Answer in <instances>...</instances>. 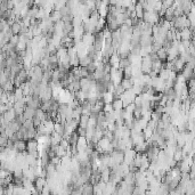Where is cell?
Here are the masks:
<instances>
[{"label": "cell", "mask_w": 195, "mask_h": 195, "mask_svg": "<svg viewBox=\"0 0 195 195\" xmlns=\"http://www.w3.org/2000/svg\"><path fill=\"white\" fill-rule=\"evenodd\" d=\"M121 86H122L126 90L132 89L134 86H135V80H134V78H131V79H123L122 82H121Z\"/></svg>", "instance_id": "11"}, {"label": "cell", "mask_w": 195, "mask_h": 195, "mask_svg": "<svg viewBox=\"0 0 195 195\" xmlns=\"http://www.w3.org/2000/svg\"><path fill=\"white\" fill-rule=\"evenodd\" d=\"M1 96H0V103L1 104H8V94L7 92H5L4 90H1Z\"/></svg>", "instance_id": "21"}, {"label": "cell", "mask_w": 195, "mask_h": 195, "mask_svg": "<svg viewBox=\"0 0 195 195\" xmlns=\"http://www.w3.org/2000/svg\"><path fill=\"white\" fill-rule=\"evenodd\" d=\"M182 40H193V29H184L180 31Z\"/></svg>", "instance_id": "7"}, {"label": "cell", "mask_w": 195, "mask_h": 195, "mask_svg": "<svg viewBox=\"0 0 195 195\" xmlns=\"http://www.w3.org/2000/svg\"><path fill=\"white\" fill-rule=\"evenodd\" d=\"M89 116H90V115L82 114L80 121H79V127L83 128V129H87V128H88V122H89Z\"/></svg>", "instance_id": "15"}, {"label": "cell", "mask_w": 195, "mask_h": 195, "mask_svg": "<svg viewBox=\"0 0 195 195\" xmlns=\"http://www.w3.org/2000/svg\"><path fill=\"white\" fill-rule=\"evenodd\" d=\"M35 114H37V110L26 105V107H25L24 113H23V116L25 118V120H33Z\"/></svg>", "instance_id": "4"}, {"label": "cell", "mask_w": 195, "mask_h": 195, "mask_svg": "<svg viewBox=\"0 0 195 195\" xmlns=\"http://www.w3.org/2000/svg\"><path fill=\"white\" fill-rule=\"evenodd\" d=\"M89 147V143L86 137H79V140L77 143V149L78 152H86V149Z\"/></svg>", "instance_id": "3"}, {"label": "cell", "mask_w": 195, "mask_h": 195, "mask_svg": "<svg viewBox=\"0 0 195 195\" xmlns=\"http://www.w3.org/2000/svg\"><path fill=\"white\" fill-rule=\"evenodd\" d=\"M112 106H113L114 111H118V112H120V111L125 110V105H123V102H122L120 98H116V99H114V102L112 103Z\"/></svg>", "instance_id": "13"}, {"label": "cell", "mask_w": 195, "mask_h": 195, "mask_svg": "<svg viewBox=\"0 0 195 195\" xmlns=\"http://www.w3.org/2000/svg\"><path fill=\"white\" fill-rule=\"evenodd\" d=\"M130 65H131V62L129 61V58H121V61H120V69L125 70L126 68L130 66Z\"/></svg>", "instance_id": "19"}, {"label": "cell", "mask_w": 195, "mask_h": 195, "mask_svg": "<svg viewBox=\"0 0 195 195\" xmlns=\"http://www.w3.org/2000/svg\"><path fill=\"white\" fill-rule=\"evenodd\" d=\"M55 154H56V156L63 159V158H65V156L68 155V151L65 149H63L61 145H58V146L55 147Z\"/></svg>", "instance_id": "14"}, {"label": "cell", "mask_w": 195, "mask_h": 195, "mask_svg": "<svg viewBox=\"0 0 195 195\" xmlns=\"http://www.w3.org/2000/svg\"><path fill=\"white\" fill-rule=\"evenodd\" d=\"M47 185H48V182H47L46 178H42V177H38L37 179H35L34 182V188L39 192V193H42L44 192V189L47 187Z\"/></svg>", "instance_id": "2"}, {"label": "cell", "mask_w": 195, "mask_h": 195, "mask_svg": "<svg viewBox=\"0 0 195 195\" xmlns=\"http://www.w3.org/2000/svg\"><path fill=\"white\" fill-rule=\"evenodd\" d=\"M23 127L24 128H26L27 130H32V129H34V123H33V120H26L25 122L23 123Z\"/></svg>", "instance_id": "20"}, {"label": "cell", "mask_w": 195, "mask_h": 195, "mask_svg": "<svg viewBox=\"0 0 195 195\" xmlns=\"http://www.w3.org/2000/svg\"><path fill=\"white\" fill-rule=\"evenodd\" d=\"M18 42H20V35H17V34H14L12 38H11V40H9V44H12L14 46H17Z\"/></svg>", "instance_id": "23"}, {"label": "cell", "mask_w": 195, "mask_h": 195, "mask_svg": "<svg viewBox=\"0 0 195 195\" xmlns=\"http://www.w3.org/2000/svg\"><path fill=\"white\" fill-rule=\"evenodd\" d=\"M152 66H153V59L151 58V56H145L141 59V64L140 68L144 74H149L152 72Z\"/></svg>", "instance_id": "1"}, {"label": "cell", "mask_w": 195, "mask_h": 195, "mask_svg": "<svg viewBox=\"0 0 195 195\" xmlns=\"http://www.w3.org/2000/svg\"><path fill=\"white\" fill-rule=\"evenodd\" d=\"M194 180H195V179H194Z\"/></svg>", "instance_id": "25"}, {"label": "cell", "mask_w": 195, "mask_h": 195, "mask_svg": "<svg viewBox=\"0 0 195 195\" xmlns=\"http://www.w3.org/2000/svg\"><path fill=\"white\" fill-rule=\"evenodd\" d=\"M49 18H50L54 23H57V22H59V21H62V20H63V15H62L61 11H56V9H54L53 12L50 13Z\"/></svg>", "instance_id": "10"}, {"label": "cell", "mask_w": 195, "mask_h": 195, "mask_svg": "<svg viewBox=\"0 0 195 195\" xmlns=\"http://www.w3.org/2000/svg\"><path fill=\"white\" fill-rule=\"evenodd\" d=\"M81 188V192H82V195H92L94 194V185H92L90 182L89 183H86Z\"/></svg>", "instance_id": "8"}, {"label": "cell", "mask_w": 195, "mask_h": 195, "mask_svg": "<svg viewBox=\"0 0 195 195\" xmlns=\"http://www.w3.org/2000/svg\"><path fill=\"white\" fill-rule=\"evenodd\" d=\"M103 112L104 113H113V112H114V108H113L112 104H105V105H104Z\"/></svg>", "instance_id": "22"}, {"label": "cell", "mask_w": 195, "mask_h": 195, "mask_svg": "<svg viewBox=\"0 0 195 195\" xmlns=\"http://www.w3.org/2000/svg\"><path fill=\"white\" fill-rule=\"evenodd\" d=\"M22 27H23V26H22V24L17 23V22H15V23H14L12 26H11L13 33H14V34H17V35H20L21 31H22Z\"/></svg>", "instance_id": "17"}, {"label": "cell", "mask_w": 195, "mask_h": 195, "mask_svg": "<svg viewBox=\"0 0 195 195\" xmlns=\"http://www.w3.org/2000/svg\"><path fill=\"white\" fill-rule=\"evenodd\" d=\"M82 42L87 47L94 46V44H95V34H92V33H84V35L82 37Z\"/></svg>", "instance_id": "5"}, {"label": "cell", "mask_w": 195, "mask_h": 195, "mask_svg": "<svg viewBox=\"0 0 195 195\" xmlns=\"http://www.w3.org/2000/svg\"><path fill=\"white\" fill-rule=\"evenodd\" d=\"M55 131L62 137L65 136V125L63 123H55Z\"/></svg>", "instance_id": "16"}, {"label": "cell", "mask_w": 195, "mask_h": 195, "mask_svg": "<svg viewBox=\"0 0 195 195\" xmlns=\"http://www.w3.org/2000/svg\"><path fill=\"white\" fill-rule=\"evenodd\" d=\"M125 25H127V26H129V27H132V20L131 18H128V20H126L125 21Z\"/></svg>", "instance_id": "24"}, {"label": "cell", "mask_w": 195, "mask_h": 195, "mask_svg": "<svg viewBox=\"0 0 195 195\" xmlns=\"http://www.w3.org/2000/svg\"><path fill=\"white\" fill-rule=\"evenodd\" d=\"M114 99H115L114 92H106L105 94H103V96H102V101H103L105 104H112L114 102Z\"/></svg>", "instance_id": "9"}, {"label": "cell", "mask_w": 195, "mask_h": 195, "mask_svg": "<svg viewBox=\"0 0 195 195\" xmlns=\"http://www.w3.org/2000/svg\"><path fill=\"white\" fill-rule=\"evenodd\" d=\"M92 62H94V61L92 59V57H90L89 55H86V56L80 58V66L81 68H88Z\"/></svg>", "instance_id": "12"}, {"label": "cell", "mask_w": 195, "mask_h": 195, "mask_svg": "<svg viewBox=\"0 0 195 195\" xmlns=\"http://www.w3.org/2000/svg\"><path fill=\"white\" fill-rule=\"evenodd\" d=\"M123 77L125 79H131L132 78V65L128 66L123 70Z\"/></svg>", "instance_id": "18"}, {"label": "cell", "mask_w": 195, "mask_h": 195, "mask_svg": "<svg viewBox=\"0 0 195 195\" xmlns=\"http://www.w3.org/2000/svg\"><path fill=\"white\" fill-rule=\"evenodd\" d=\"M120 61H121V57L118 53H114L111 57H110V65L112 68H115V69H120Z\"/></svg>", "instance_id": "6"}]
</instances>
